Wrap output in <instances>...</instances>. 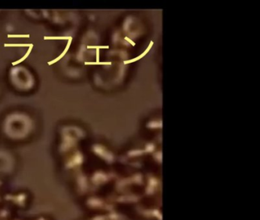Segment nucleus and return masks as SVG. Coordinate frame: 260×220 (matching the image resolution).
Wrapping results in <instances>:
<instances>
[{"mask_svg": "<svg viewBox=\"0 0 260 220\" xmlns=\"http://www.w3.org/2000/svg\"><path fill=\"white\" fill-rule=\"evenodd\" d=\"M31 48H30L29 50H28V53H27V54L25 55V56H24L23 58H22V59L19 60V61H18L17 62L13 63V64H14V65H16V64H19V63L22 62V61H23L24 60H25V58H26L27 57H28V55L29 54V53H30V51H31Z\"/></svg>", "mask_w": 260, "mask_h": 220, "instance_id": "f257e3e1", "label": "nucleus"}]
</instances>
